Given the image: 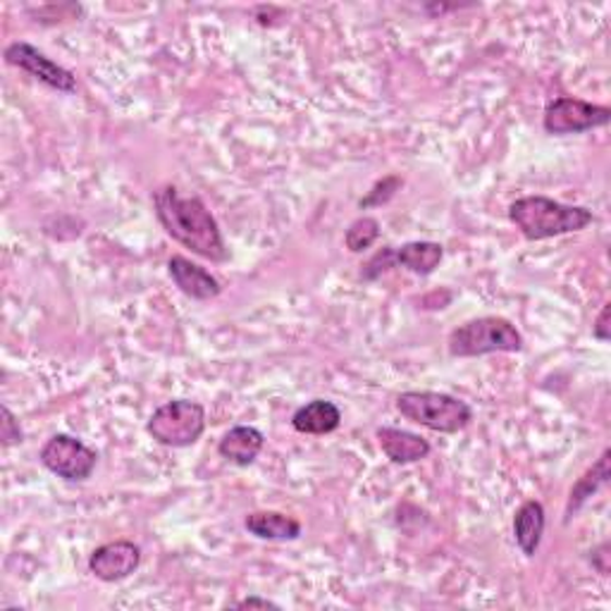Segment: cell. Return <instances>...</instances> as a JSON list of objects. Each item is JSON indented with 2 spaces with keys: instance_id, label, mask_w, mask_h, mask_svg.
<instances>
[{
  "instance_id": "cell-1",
  "label": "cell",
  "mask_w": 611,
  "mask_h": 611,
  "mask_svg": "<svg viewBox=\"0 0 611 611\" xmlns=\"http://www.w3.org/2000/svg\"><path fill=\"white\" fill-rule=\"evenodd\" d=\"M153 211L165 235L172 237L177 244L211 263L229 261L223 229L199 196H184L177 187L165 184L153 191Z\"/></svg>"
},
{
  "instance_id": "cell-2",
  "label": "cell",
  "mask_w": 611,
  "mask_h": 611,
  "mask_svg": "<svg viewBox=\"0 0 611 611\" xmlns=\"http://www.w3.org/2000/svg\"><path fill=\"white\" fill-rule=\"evenodd\" d=\"M508 220L528 241H542L583 232L595 223V215L585 206H568L550 196H520L508 206Z\"/></svg>"
},
{
  "instance_id": "cell-3",
  "label": "cell",
  "mask_w": 611,
  "mask_h": 611,
  "mask_svg": "<svg viewBox=\"0 0 611 611\" xmlns=\"http://www.w3.org/2000/svg\"><path fill=\"white\" fill-rule=\"evenodd\" d=\"M524 335L502 315H482L454 327L447 337V349L454 359H478L488 354L524 351Z\"/></svg>"
},
{
  "instance_id": "cell-4",
  "label": "cell",
  "mask_w": 611,
  "mask_h": 611,
  "mask_svg": "<svg viewBox=\"0 0 611 611\" xmlns=\"http://www.w3.org/2000/svg\"><path fill=\"white\" fill-rule=\"evenodd\" d=\"M394 406L411 423L432 432H444V435H456L474 420V409L447 392L409 390L399 394Z\"/></svg>"
},
{
  "instance_id": "cell-5",
  "label": "cell",
  "mask_w": 611,
  "mask_h": 611,
  "mask_svg": "<svg viewBox=\"0 0 611 611\" xmlns=\"http://www.w3.org/2000/svg\"><path fill=\"white\" fill-rule=\"evenodd\" d=\"M146 432L163 447L184 450L206 432V409L199 402L172 399L151 414Z\"/></svg>"
},
{
  "instance_id": "cell-6",
  "label": "cell",
  "mask_w": 611,
  "mask_h": 611,
  "mask_svg": "<svg viewBox=\"0 0 611 611\" xmlns=\"http://www.w3.org/2000/svg\"><path fill=\"white\" fill-rule=\"evenodd\" d=\"M38 462L50 474L68 480V482H84L92 478L98 464V454L86 447L82 440H76L65 432H58V435L50 438L41 452H38Z\"/></svg>"
},
{
  "instance_id": "cell-7",
  "label": "cell",
  "mask_w": 611,
  "mask_h": 611,
  "mask_svg": "<svg viewBox=\"0 0 611 611\" xmlns=\"http://www.w3.org/2000/svg\"><path fill=\"white\" fill-rule=\"evenodd\" d=\"M611 122V108L588 104L583 98L573 96H559L550 106L544 108L542 127L547 134L552 136H568V134H583L597 130V127H607Z\"/></svg>"
},
{
  "instance_id": "cell-8",
  "label": "cell",
  "mask_w": 611,
  "mask_h": 611,
  "mask_svg": "<svg viewBox=\"0 0 611 611\" xmlns=\"http://www.w3.org/2000/svg\"><path fill=\"white\" fill-rule=\"evenodd\" d=\"M3 58L8 65L27 72L29 76H34L36 82L53 88V92H58V94H76V88H80V84H76V76L68 68L58 65V62L50 60L44 50H38L36 46H32L27 41L10 44L5 48Z\"/></svg>"
},
{
  "instance_id": "cell-9",
  "label": "cell",
  "mask_w": 611,
  "mask_h": 611,
  "mask_svg": "<svg viewBox=\"0 0 611 611\" xmlns=\"http://www.w3.org/2000/svg\"><path fill=\"white\" fill-rule=\"evenodd\" d=\"M142 566V547L130 540H115L96 547L88 556V571L100 583H120Z\"/></svg>"
},
{
  "instance_id": "cell-10",
  "label": "cell",
  "mask_w": 611,
  "mask_h": 611,
  "mask_svg": "<svg viewBox=\"0 0 611 611\" xmlns=\"http://www.w3.org/2000/svg\"><path fill=\"white\" fill-rule=\"evenodd\" d=\"M168 273L177 289L194 301H211L220 297L223 291L218 277L211 275L203 265L189 261L187 256H172L168 261Z\"/></svg>"
},
{
  "instance_id": "cell-11",
  "label": "cell",
  "mask_w": 611,
  "mask_h": 611,
  "mask_svg": "<svg viewBox=\"0 0 611 611\" xmlns=\"http://www.w3.org/2000/svg\"><path fill=\"white\" fill-rule=\"evenodd\" d=\"M375 438L380 442L382 454H385L390 462L397 466H409V464L423 462V458H428L432 452L430 442L426 438L416 435V432H411V430L382 426V428H378Z\"/></svg>"
},
{
  "instance_id": "cell-12",
  "label": "cell",
  "mask_w": 611,
  "mask_h": 611,
  "mask_svg": "<svg viewBox=\"0 0 611 611\" xmlns=\"http://www.w3.org/2000/svg\"><path fill=\"white\" fill-rule=\"evenodd\" d=\"M265 447V435L253 426H235L229 428L218 442V454L225 462L247 468L256 462Z\"/></svg>"
},
{
  "instance_id": "cell-13",
  "label": "cell",
  "mask_w": 611,
  "mask_h": 611,
  "mask_svg": "<svg viewBox=\"0 0 611 611\" xmlns=\"http://www.w3.org/2000/svg\"><path fill=\"white\" fill-rule=\"evenodd\" d=\"M544 526H547V514H544L542 502L528 500L516 508L514 540L518 544V550L524 552L528 559L538 554L542 538H544Z\"/></svg>"
},
{
  "instance_id": "cell-14",
  "label": "cell",
  "mask_w": 611,
  "mask_h": 611,
  "mask_svg": "<svg viewBox=\"0 0 611 611\" xmlns=\"http://www.w3.org/2000/svg\"><path fill=\"white\" fill-rule=\"evenodd\" d=\"M342 426V409L330 399H313L291 416V428L301 435H330Z\"/></svg>"
},
{
  "instance_id": "cell-15",
  "label": "cell",
  "mask_w": 611,
  "mask_h": 611,
  "mask_svg": "<svg viewBox=\"0 0 611 611\" xmlns=\"http://www.w3.org/2000/svg\"><path fill=\"white\" fill-rule=\"evenodd\" d=\"M244 528L253 538L267 542H295L303 532L299 520L283 512H251L244 518Z\"/></svg>"
},
{
  "instance_id": "cell-16",
  "label": "cell",
  "mask_w": 611,
  "mask_h": 611,
  "mask_svg": "<svg viewBox=\"0 0 611 611\" xmlns=\"http://www.w3.org/2000/svg\"><path fill=\"white\" fill-rule=\"evenodd\" d=\"M609 456H611V452L609 450H604L602 454H600V458H597V462L585 470V474L576 480V486L571 488V492H568V502H566V518H564V524H571V518L576 516L580 508H583V504L590 500V496H595L597 492H600L607 482H609Z\"/></svg>"
},
{
  "instance_id": "cell-17",
  "label": "cell",
  "mask_w": 611,
  "mask_h": 611,
  "mask_svg": "<svg viewBox=\"0 0 611 611\" xmlns=\"http://www.w3.org/2000/svg\"><path fill=\"white\" fill-rule=\"evenodd\" d=\"M442 259L444 247L438 244V241H406V244L397 249V265L420 277L435 273Z\"/></svg>"
},
{
  "instance_id": "cell-18",
  "label": "cell",
  "mask_w": 611,
  "mask_h": 611,
  "mask_svg": "<svg viewBox=\"0 0 611 611\" xmlns=\"http://www.w3.org/2000/svg\"><path fill=\"white\" fill-rule=\"evenodd\" d=\"M380 239V223L371 215H361V218H356L349 227L347 232H344V244L351 253H363L371 249L375 241Z\"/></svg>"
},
{
  "instance_id": "cell-19",
  "label": "cell",
  "mask_w": 611,
  "mask_h": 611,
  "mask_svg": "<svg viewBox=\"0 0 611 611\" xmlns=\"http://www.w3.org/2000/svg\"><path fill=\"white\" fill-rule=\"evenodd\" d=\"M402 187H404V180L399 175L382 177V180L375 182L373 189L368 191V194L359 201V208L368 211V208L385 206V203H390L394 196H397V191H402Z\"/></svg>"
},
{
  "instance_id": "cell-20",
  "label": "cell",
  "mask_w": 611,
  "mask_h": 611,
  "mask_svg": "<svg viewBox=\"0 0 611 611\" xmlns=\"http://www.w3.org/2000/svg\"><path fill=\"white\" fill-rule=\"evenodd\" d=\"M392 267H397V249L394 247H382L375 256L368 259L361 267V279L363 283H375L378 277L385 275Z\"/></svg>"
},
{
  "instance_id": "cell-21",
  "label": "cell",
  "mask_w": 611,
  "mask_h": 611,
  "mask_svg": "<svg viewBox=\"0 0 611 611\" xmlns=\"http://www.w3.org/2000/svg\"><path fill=\"white\" fill-rule=\"evenodd\" d=\"M22 442H24V432L20 428V420L8 409V406H0V444H3V450L15 447V444Z\"/></svg>"
},
{
  "instance_id": "cell-22",
  "label": "cell",
  "mask_w": 611,
  "mask_h": 611,
  "mask_svg": "<svg viewBox=\"0 0 611 611\" xmlns=\"http://www.w3.org/2000/svg\"><path fill=\"white\" fill-rule=\"evenodd\" d=\"M609 315H611V303H604L600 315L595 318V325H592V337H595V339H600V342H609V339H611Z\"/></svg>"
},
{
  "instance_id": "cell-23",
  "label": "cell",
  "mask_w": 611,
  "mask_h": 611,
  "mask_svg": "<svg viewBox=\"0 0 611 611\" xmlns=\"http://www.w3.org/2000/svg\"><path fill=\"white\" fill-rule=\"evenodd\" d=\"M590 564L597 573L609 576V542H602L595 552H590Z\"/></svg>"
},
{
  "instance_id": "cell-24",
  "label": "cell",
  "mask_w": 611,
  "mask_h": 611,
  "mask_svg": "<svg viewBox=\"0 0 611 611\" xmlns=\"http://www.w3.org/2000/svg\"><path fill=\"white\" fill-rule=\"evenodd\" d=\"M232 607H237V609H279L277 602L267 600V597H259V595H251V597H247V600H239Z\"/></svg>"
}]
</instances>
